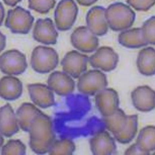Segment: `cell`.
I'll use <instances>...</instances> for the list:
<instances>
[{
	"mask_svg": "<svg viewBox=\"0 0 155 155\" xmlns=\"http://www.w3.org/2000/svg\"><path fill=\"white\" fill-rule=\"evenodd\" d=\"M29 145L31 150L38 154L48 153L55 141L51 119L41 112L34 119L29 131Z\"/></svg>",
	"mask_w": 155,
	"mask_h": 155,
	"instance_id": "cell-1",
	"label": "cell"
},
{
	"mask_svg": "<svg viewBox=\"0 0 155 155\" xmlns=\"http://www.w3.org/2000/svg\"><path fill=\"white\" fill-rule=\"evenodd\" d=\"M106 127L121 144L129 143L137 132L138 116L127 115L118 108L111 115L103 117Z\"/></svg>",
	"mask_w": 155,
	"mask_h": 155,
	"instance_id": "cell-2",
	"label": "cell"
},
{
	"mask_svg": "<svg viewBox=\"0 0 155 155\" xmlns=\"http://www.w3.org/2000/svg\"><path fill=\"white\" fill-rule=\"evenodd\" d=\"M105 15L110 28L115 31L130 28L136 17L135 12L129 5L121 2L110 5L106 9Z\"/></svg>",
	"mask_w": 155,
	"mask_h": 155,
	"instance_id": "cell-3",
	"label": "cell"
},
{
	"mask_svg": "<svg viewBox=\"0 0 155 155\" xmlns=\"http://www.w3.org/2000/svg\"><path fill=\"white\" fill-rule=\"evenodd\" d=\"M59 62V56L51 47L42 46L36 47L31 58L32 69L40 74H46L55 69Z\"/></svg>",
	"mask_w": 155,
	"mask_h": 155,
	"instance_id": "cell-4",
	"label": "cell"
},
{
	"mask_svg": "<svg viewBox=\"0 0 155 155\" xmlns=\"http://www.w3.org/2000/svg\"><path fill=\"white\" fill-rule=\"evenodd\" d=\"M34 19L30 12L17 6L8 11L5 25L13 34H27L30 31Z\"/></svg>",
	"mask_w": 155,
	"mask_h": 155,
	"instance_id": "cell-5",
	"label": "cell"
},
{
	"mask_svg": "<svg viewBox=\"0 0 155 155\" xmlns=\"http://www.w3.org/2000/svg\"><path fill=\"white\" fill-rule=\"evenodd\" d=\"M108 83L105 74L99 70H91L79 77L77 87L81 93L92 96L106 88Z\"/></svg>",
	"mask_w": 155,
	"mask_h": 155,
	"instance_id": "cell-6",
	"label": "cell"
},
{
	"mask_svg": "<svg viewBox=\"0 0 155 155\" xmlns=\"http://www.w3.org/2000/svg\"><path fill=\"white\" fill-rule=\"evenodd\" d=\"M0 64L2 72L9 75L22 74L28 66L25 55L16 49L9 50L3 53L0 58Z\"/></svg>",
	"mask_w": 155,
	"mask_h": 155,
	"instance_id": "cell-7",
	"label": "cell"
},
{
	"mask_svg": "<svg viewBox=\"0 0 155 155\" xmlns=\"http://www.w3.org/2000/svg\"><path fill=\"white\" fill-rule=\"evenodd\" d=\"M78 8L74 1H62L59 2L55 11V21L59 31L70 29L75 23Z\"/></svg>",
	"mask_w": 155,
	"mask_h": 155,
	"instance_id": "cell-8",
	"label": "cell"
},
{
	"mask_svg": "<svg viewBox=\"0 0 155 155\" xmlns=\"http://www.w3.org/2000/svg\"><path fill=\"white\" fill-rule=\"evenodd\" d=\"M71 41L74 48L84 53L93 52L99 45V39L85 26L74 30L71 34Z\"/></svg>",
	"mask_w": 155,
	"mask_h": 155,
	"instance_id": "cell-9",
	"label": "cell"
},
{
	"mask_svg": "<svg viewBox=\"0 0 155 155\" xmlns=\"http://www.w3.org/2000/svg\"><path fill=\"white\" fill-rule=\"evenodd\" d=\"M88 57L76 50L68 52L61 61L62 69L74 78H79L87 70Z\"/></svg>",
	"mask_w": 155,
	"mask_h": 155,
	"instance_id": "cell-10",
	"label": "cell"
},
{
	"mask_svg": "<svg viewBox=\"0 0 155 155\" xmlns=\"http://www.w3.org/2000/svg\"><path fill=\"white\" fill-rule=\"evenodd\" d=\"M119 61L117 53L112 48L103 46L89 58L88 62L94 68H100L105 72H110L117 67Z\"/></svg>",
	"mask_w": 155,
	"mask_h": 155,
	"instance_id": "cell-11",
	"label": "cell"
},
{
	"mask_svg": "<svg viewBox=\"0 0 155 155\" xmlns=\"http://www.w3.org/2000/svg\"><path fill=\"white\" fill-rule=\"evenodd\" d=\"M96 107L103 117L111 115L119 108L117 92L112 88H105L95 95Z\"/></svg>",
	"mask_w": 155,
	"mask_h": 155,
	"instance_id": "cell-12",
	"label": "cell"
},
{
	"mask_svg": "<svg viewBox=\"0 0 155 155\" xmlns=\"http://www.w3.org/2000/svg\"><path fill=\"white\" fill-rule=\"evenodd\" d=\"M58 36L53 21L50 18L39 19L36 22L33 37L38 42L46 45H55Z\"/></svg>",
	"mask_w": 155,
	"mask_h": 155,
	"instance_id": "cell-13",
	"label": "cell"
},
{
	"mask_svg": "<svg viewBox=\"0 0 155 155\" xmlns=\"http://www.w3.org/2000/svg\"><path fill=\"white\" fill-rule=\"evenodd\" d=\"M133 105L140 111L150 112L155 107V92L149 86H138L131 94Z\"/></svg>",
	"mask_w": 155,
	"mask_h": 155,
	"instance_id": "cell-14",
	"label": "cell"
},
{
	"mask_svg": "<svg viewBox=\"0 0 155 155\" xmlns=\"http://www.w3.org/2000/svg\"><path fill=\"white\" fill-rule=\"evenodd\" d=\"M48 85L54 92L60 96L71 94L75 88V82L66 73L56 71L51 74L48 79Z\"/></svg>",
	"mask_w": 155,
	"mask_h": 155,
	"instance_id": "cell-15",
	"label": "cell"
},
{
	"mask_svg": "<svg viewBox=\"0 0 155 155\" xmlns=\"http://www.w3.org/2000/svg\"><path fill=\"white\" fill-rule=\"evenodd\" d=\"M106 9L95 6L89 11L86 17L87 27L95 35L102 36L108 31V24L105 18Z\"/></svg>",
	"mask_w": 155,
	"mask_h": 155,
	"instance_id": "cell-16",
	"label": "cell"
},
{
	"mask_svg": "<svg viewBox=\"0 0 155 155\" xmlns=\"http://www.w3.org/2000/svg\"><path fill=\"white\" fill-rule=\"evenodd\" d=\"M28 88L31 99L35 105L42 108H49L54 105V95L48 86L35 83L28 85Z\"/></svg>",
	"mask_w": 155,
	"mask_h": 155,
	"instance_id": "cell-17",
	"label": "cell"
},
{
	"mask_svg": "<svg viewBox=\"0 0 155 155\" xmlns=\"http://www.w3.org/2000/svg\"><path fill=\"white\" fill-rule=\"evenodd\" d=\"M92 153L95 155H109L115 153L116 147L114 139L106 131L97 133L90 140Z\"/></svg>",
	"mask_w": 155,
	"mask_h": 155,
	"instance_id": "cell-18",
	"label": "cell"
},
{
	"mask_svg": "<svg viewBox=\"0 0 155 155\" xmlns=\"http://www.w3.org/2000/svg\"><path fill=\"white\" fill-rule=\"evenodd\" d=\"M0 113L2 135L10 137L18 132L19 125L16 115L9 104L1 107Z\"/></svg>",
	"mask_w": 155,
	"mask_h": 155,
	"instance_id": "cell-19",
	"label": "cell"
},
{
	"mask_svg": "<svg viewBox=\"0 0 155 155\" xmlns=\"http://www.w3.org/2000/svg\"><path fill=\"white\" fill-rule=\"evenodd\" d=\"M23 92L22 83L16 77L12 76L3 77L0 81V95L8 101L17 99Z\"/></svg>",
	"mask_w": 155,
	"mask_h": 155,
	"instance_id": "cell-20",
	"label": "cell"
},
{
	"mask_svg": "<svg viewBox=\"0 0 155 155\" xmlns=\"http://www.w3.org/2000/svg\"><path fill=\"white\" fill-rule=\"evenodd\" d=\"M119 43L127 48H138L148 45L141 28H135L123 31L119 34Z\"/></svg>",
	"mask_w": 155,
	"mask_h": 155,
	"instance_id": "cell-21",
	"label": "cell"
},
{
	"mask_svg": "<svg viewBox=\"0 0 155 155\" xmlns=\"http://www.w3.org/2000/svg\"><path fill=\"white\" fill-rule=\"evenodd\" d=\"M139 72L143 75L150 76L155 73V51L153 48L148 47L139 52L137 61Z\"/></svg>",
	"mask_w": 155,
	"mask_h": 155,
	"instance_id": "cell-22",
	"label": "cell"
},
{
	"mask_svg": "<svg viewBox=\"0 0 155 155\" xmlns=\"http://www.w3.org/2000/svg\"><path fill=\"white\" fill-rule=\"evenodd\" d=\"M41 111L33 104L24 103L18 109L16 113L19 127L25 132H29L34 119Z\"/></svg>",
	"mask_w": 155,
	"mask_h": 155,
	"instance_id": "cell-23",
	"label": "cell"
},
{
	"mask_svg": "<svg viewBox=\"0 0 155 155\" xmlns=\"http://www.w3.org/2000/svg\"><path fill=\"white\" fill-rule=\"evenodd\" d=\"M155 127L147 126L139 132L136 144L144 155H150L155 149Z\"/></svg>",
	"mask_w": 155,
	"mask_h": 155,
	"instance_id": "cell-24",
	"label": "cell"
},
{
	"mask_svg": "<svg viewBox=\"0 0 155 155\" xmlns=\"http://www.w3.org/2000/svg\"><path fill=\"white\" fill-rule=\"evenodd\" d=\"M75 148V144L71 140L62 139L55 140L48 153L51 155H71L73 154Z\"/></svg>",
	"mask_w": 155,
	"mask_h": 155,
	"instance_id": "cell-25",
	"label": "cell"
},
{
	"mask_svg": "<svg viewBox=\"0 0 155 155\" xmlns=\"http://www.w3.org/2000/svg\"><path fill=\"white\" fill-rule=\"evenodd\" d=\"M26 146L20 140H11L2 147V155H25Z\"/></svg>",
	"mask_w": 155,
	"mask_h": 155,
	"instance_id": "cell-26",
	"label": "cell"
},
{
	"mask_svg": "<svg viewBox=\"0 0 155 155\" xmlns=\"http://www.w3.org/2000/svg\"><path fill=\"white\" fill-rule=\"evenodd\" d=\"M28 8L38 12L45 14L49 12L50 10L54 7L56 1H29Z\"/></svg>",
	"mask_w": 155,
	"mask_h": 155,
	"instance_id": "cell-27",
	"label": "cell"
},
{
	"mask_svg": "<svg viewBox=\"0 0 155 155\" xmlns=\"http://www.w3.org/2000/svg\"><path fill=\"white\" fill-rule=\"evenodd\" d=\"M145 40L148 44L155 45V17L153 16L146 21L141 28Z\"/></svg>",
	"mask_w": 155,
	"mask_h": 155,
	"instance_id": "cell-28",
	"label": "cell"
},
{
	"mask_svg": "<svg viewBox=\"0 0 155 155\" xmlns=\"http://www.w3.org/2000/svg\"><path fill=\"white\" fill-rule=\"evenodd\" d=\"M127 3L138 11H147L154 5V1H137L129 0L127 1Z\"/></svg>",
	"mask_w": 155,
	"mask_h": 155,
	"instance_id": "cell-29",
	"label": "cell"
},
{
	"mask_svg": "<svg viewBox=\"0 0 155 155\" xmlns=\"http://www.w3.org/2000/svg\"><path fill=\"white\" fill-rule=\"evenodd\" d=\"M125 155H144L136 143L131 145L125 153Z\"/></svg>",
	"mask_w": 155,
	"mask_h": 155,
	"instance_id": "cell-30",
	"label": "cell"
},
{
	"mask_svg": "<svg viewBox=\"0 0 155 155\" xmlns=\"http://www.w3.org/2000/svg\"><path fill=\"white\" fill-rule=\"evenodd\" d=\"M97 1H77L78 4L84 6H89L97 2Z\"/></svg>",
	"mask_w": 155,
	"mask_h": 155,
	"instance_id": "cell-31",
	"label": "cell"
},
{
	"mask_svg": "<svg viewBox=\"0 0 155 155\" xmlns=\"http://www.w3.org/2000/svg\"><path fill=\"white\" fill-rule=\"evenodd\" d=\"M4 1L6 5L12 7L15 6L18 3L21 2L19 1Z\"/></svg>",
	"mask_w": 155,
	"mask_h": 155,
	"instance_id": "cell-32",
	"label": "cell"
}]
</instances>
